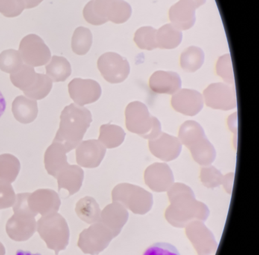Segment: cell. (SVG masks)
Here are the masks:
<instances>
[{"instance_id": "6da1fadb", "label": "cell", "mask_w": 259, "mask_h": 255, "mask_svg": "<svg viewBox=\"0 0 259 255\" xmlns=\"http://www.w3.org/2000/svg\"><path fill=\"white\" fill-rule=\"evenodd\" d=\"M92 122V115L89 109L71 103L62 111L60 127L54 141L61 144L69 153L82 141Z\"/></svg>"}, {"instance_id": "7a4b0ae2", "label": "cell", "mask_w": 259, "mask_h": 255, "mask_svg": "<svg viewBox=\"0 0 259 255\" xmlns=\"http://www.w3.org/2000/svg\"><path fill=\"white\" fill-rule=\"evenodd\" d=\"M179 140L190 150L194 160L207 166L214 161L216 150L208 141L203 128L195 121H185L179 131Z\"/></svg>"}, {"instance_id": "3957f363", "label": "cell", "mask_w": 259, "mask_h": 255, "mask_svg": "<svg viewBox=\"0 0 259 255\" xmlns=\"http://www.w3.org/2000/svg\"><path fill=\"white\" fill-rule=\"evenodd\" d=\"M132 7L124 0H92L83 10L84 19L93 25H101L107 21L115 24L126 22L132 15Z\"/></svg>"}, {"instance_id": "277c9868", "label": "cell", "mask_w": 259, "mask_h": 255, "mask_svg": "<svg viewBox=\"0 0 259 255\" xmlns=\"http://www.w3.org/2000/svg\"><path fill=\"white\" fill-rule=\"evenodd\" d=\"M127 129L145 139L152 140L161 133V124L150 114L146 105L142 102L130 103L125 109Z\"/></svg>"}, {"instance_id": "5b68a950", "label": "cell", "mask_w": 259, "mask_h": 255, "mask_svg": "<svg viewBox=\"0 0 259 255\" xmlns=\"http://www.w3.org/2000/svg\"><path fill=\"white\" fill-rule=\"evenodd\" d=\"M37 230L48 248L54 250L57 255L69 244V226L58 212L43 216L37 221Z\"/></svg>"}, {"instance_id": "8992f818", "label": "cell", "mask_w": 259, "mask_h": 255, "mask_svg": "<svg viewBox=\"0 0 259 255\" xmlns=\"http://www.w3.org/2000/svg\"><path fill=\"white\" fill-rule=\"evenodd\" d=\"M19 52L24 64L34 68L47 65L51 59L49 47L36 34L25 36L21 41Z\"/></svg>"}, {"instance_id": "52a82bcc", "label": "cell", "mask_w": 259, "mask_h": 255, "mask_svg": "<svg viewBox=\"0 0 259 255\" xmlns=\"http://www.w3.org/2000/svg\"><path fill=\"white\" fill-rule=\"evenodd\" d=\"M98 68L103 77L111 83L123 82L130 73L128 60L113 52H108L100 56Z\"/></svg>"}, {"instance_id": "ba28073f", "label": "cell", "mask_w": 259, "mask_h": 255, "mask_svg": "<svg viewBox=\"0 0 259 255\" xmlns=\"http://www.w3.org/2000/svg\"><path fill=\"white\" fill-rule=\"evenodd\" d=\"M13 217L7 223V232L12 239L17 241L29 239L37 230L36 214L28 209H13Z\"/></svg>"}, {"instance_id": "9c48e42d", "label": "cell", "mask_w": 259, "mask_h": 255, "mask_svg": "<svg viewBox=\"0 0 259 255\" xmlns=\"http://www.w3.org/2000/svg\"><path fill=\"white\" fill-rule=\"evenodd\" d=\"M205 104L214 109L228 111L237 106L235 85L225 83H214L204 91Z\"/></svg>"}, {"instance_id": "30bf717a", "label": "cell", "mask_w": 259, "mask_h": 255, "mask_svg": "<svg viewBox=\"0 0 259 255\" xmlns=\"http://www.w3.org/2000/svg\"><path fill=\"white\" fill-rule=\"evenodd\" d=\"M69 96L80 106L98 101L102 94L101 85L92 79L75 78L68 85Z\"/></svg>"}, {"instance_id": "8fae6325", "label": "cell", "mask_w": 259, "mask_h": 255, "mask_svg": "<svg viewBox=\"0 0 259 255\" xmlns=\"http://www.w3.org/2000/svg\"><path fill=\"white\" fill-rule=\"evenodd\" d=\"M106 152L105 146L98 140L81 141L75 150L77 164L84 168H97L101 165Z\"/></svg>"}, {"instance_id": "7c38bea8", "label": "cell", "mask_w": 259, "mask_h": 255, "mask_svg": "<svg viewBox=\"0 0 259 255\" xmlns=\"http://www.w3.org/2000/svg\"><path fill=\"white\" fill-rule=\"evenodd\" d=\"M28 206L36 215L43 216L58 212L61 205L60 196L52 189L41 188L30 194Z\"/></svg>"}, {"instance_id": "4fadbf2b", "label": "cell", "mask_w": 259, "mask_h": 255, "mask_svg": "<svg viewBox=\"0 0 259 255\" xmlns=\"http://www.w3.org/2000/svg\"><path fill=\"white\" fill-rule=\"evenodd\" d=\"M148 145L154 156L166 162L177 159L183 148L179 138L162 132L157 138L149 140Z\"/></svg>"}, {"instance_id": "5bb4252c", "label": "cell", "mask_w": 259, "mask_h": 255, "mask_svg": "<svg viewBox=\"0 0 259 255\" xmlns=\"http://www.w3.org/2000/svg\"><path fill=\"white\" fill-rule=\"evenodd\" d=\"M171 105L177 112L194 116L203 109L204 97L195 90L180 89L172 95Z\"/></svg>"}, {"instance_id": "9a60e30c", "label": "cell", "mask_w": 259, "mask_h": 255, "mask_svg": "<svg viewBox=\"0 0 259 255\" xmlns=\"http://www.w3.org/2000/svg\"><path fill=\"white\" fill-rule=\"evenodd\" d=\"M145 180L154 191H166L174 182V173L167 164L155 162L145 170Z\"/></svg>"}, {"instance_id": "2e32d148", "label": "cell", "mask_w": 259, "mask_h": 255, "mask_svg": "<svg viewBox=\"0 0 259 255\" xmlns=\"http://www.w3.org/2000/svg\"><path fill=\"white\" fill-rule=\"evenodd\" d=\"M195 6L189 0H180L169 9V18L172 25L180 30H189L196 20Z\"/></svg>"}, {"instance_id": "e0dca14e", "label": "cell", "mask_w": 259, "mask_h": 255, "mask_svg": "<svg viewBox=\"0 0 259 255\" xmlns=\"http://www.w3.org/2000/svg\"><path fill=\"white\" fill-rule=\"evenodd\" d=\"M149 87L156 94L174 95L182 87L180 76L174 71H155L149 79Z\"/></svg>"}, {"instance_id": "ac0fdd59", "label": "cell", "mask_w": 259, "mask_h": 255, "mask_svg": "<svg viewBox=\"0 0 259 255\" xmlns=\"http://www.w3.org/2000/svg\"><path fill=\"white\" fill-rule=\"evenodd\" d=\"M84 176V170L79 165L68 164L56 177L59 191L66 189L69 191V196L73 195L81 189Z\"/></svg>"}, {"instance_id": "d6986e66", "label": "cell", "mask_w": 259, "mask_h": 255, "mask_svg": "<svg viewBox=\"0 0 259 255\" xmlns=\"http://www.w3.org/2000/svg\"><path fill=\"white\" fill-rule=\"evenodd\" d=\"M66 149L60 143L53 141L45 153V166L48 174L57 177V174L69 164Z\"/></svg>"}, {"instance_id": "ffe728a7", "label": "cell", "mask_w": 259, "mask_h": 255, "mask_svg": "<svg viewBox=\"0 0 259 255\" xmlns=\"http://www.w3.org/2000/svg\"><path fill=\"white\" fill-rule=\"evenodd\" d=\"M12 112L18 121L22 124H30L37 118L38 115L37 100L25 95L18 96L12 104Z\"/></svg>"}, {"instance_id": "44dd1931", "label": "cell", "mask_w": 259, "mask_h": 255, "mask_svg": "<svg viewBox=\"0 0 259 255\" xmlns=\"http://www.w3.org/2000/svg\"><path fill=\"white\" fill-rule=\"evenodd\" d=\"M183 40V33L181 30L172 25L167 24L157 30L156 42L157 48L164 50H172L178 47Z\"/></svg>"}, {"instance_id": "7402d4cb", "label": "cell", "mask_w": 259, "mask_h": 255, "mask_svg": "<svg viewBox=\"0 0 259 255\" xmlns=\"http://www.w3.org/2000/svg\"><path fill=\"white\" fill-rule=\"evenodd\" d=\"M72 74L69 61L63 56H54L46 65V74L53 82H64Z\"/></svg>"}, {"instance_id": "603a6c76", "label": "cell", "mask_w": 259, "mask_h": 255, "mask_svg": "<svg viewBox=\"0 0 259 255\" xmlns=\"http://www.w3.org/2000/svg\"><path fill=\"white\" fill-rule=\"evenodd\" d=\"M125 133L123 129L116 124H102L100 128L98 141H101L106 148L112 149L119 147L123 143Z\"/></svg>"}, {"instance_id": "cb8c5ba5", "label": "cell", "mask_w": 259, "mask_h": 255, "mask_svg": "<svg viewBox=\"0 0 259 255\" xmlns=\"http://www.w3.org/2000/svg\"><path fill=\"white\" fill-rule=\"evenodd\" d=\"M21 169L19 159L14 155H0V179L13 183L17 179Z\"/></svg>"}, {"instance_id": "d4e9b609", "label": "cell", "mask_w": 259, "mask_h": 255, "mask_svg": "<svg viewBox=\"0 0 259 255\" xmlns=\"http://www.w3.org/2000/svg\"><path fill=\"white\" fill-rule=\"evenodd\" d=\"M204 62V53L199 47H189L182 53L180 64L183 70L188 72L198 71Z\"/></svg>"}, {"instance_id": "484cf974", "label": "cell", "mask_w": 259, "mask_h": 255, "mask_svg": "<svg viewBox=\"0 0 259 255\" xmlns=\"http://www.w3.org/2000/svg\"><path fill=\"white\" fill-rule=\"evenodd\" d=\"M93 42L92 31L87 27H78L72 38V50L75 54L84 56L90 50Z\"/></svg>"}, {"instance_id": "4316f807", "label": "cell", "mask_w": 259, "mask_h": 255, "mask_svg": "<svg viewBox=\"0 0 259 255\" xmlns=\"http://www.w3.org/2000/svg\"><path fill=\"white\" fill-rule=\"evenodd\" d=\"M37 73L34 67L24 64L23 66L16 71L10 74L12 83L21 91H25L34 85L37 80Z\"/></svg>"}, {"instance_id": "83f0119b", "label": "cell", "mask_w": 259, "mask_h": 255, "mask_svg": "<svg viewBox=\"0 0 259 255\" xmlns=\"http://www.w3.org/2000/svg\"><path fill=\"white\" fill-rule=\"evenodd\" d=\"M54 82L47 74L37 73V80L32 87L23 91L24 94L29 98L35 100H40L48 97L51 93Z\"/></svg>"}, {"instance_id": "f1b7e54d", "label": "cell", "mask_w": 259, "mask_h": 255, "mask_svg": "<svg viewBox=\"0 0 259 255\" xmlns=\"http://www.w3.org/2000/svg\"><path fill=\"white\" fill-rule=\"evenodd\" d=\"M24 62L21 57L20 53L18 50H4L0 53V70L8 74H13L19 71Z\"/></svg>"}, {"instance_id": "f546056e", "label": "cell", "mask_w": 259, "mask_h": 255, "mask_svg": "<svg viewBox=\"0 0 259 255\" xmlns=\"http://www.w3.org/2000/svg\"><path fill=\"white\" fill-rule=\"evenodd\" d=\"M157 30L152 27H142L135 33L134 41L142 50H153L157 48L156 42Z\"/></svg>"}, {"instance_id": "4dcf8cb0", "label": "cell", "mask_w": 259, "mask_h": 255, "mask_svg": "<svg viewBox=\"0 0 259 255\" xmlns=\"http://www.w3.org/2000/svg\"><path fill=\"white\" fill-rule=\"evenodd\" d=\"M75 211L81 220L89 222L98 216L99 206L93 197H85L78 200Z\"/></svg>"}, {"instance_id": "1f68e13d", "label": "cell", "mask_w": 259, "mask_h": 255, "mask_svg": "<svg viewBox=\"0 0 259 255\" xmlns=\"http://www.w3.org/2000/svg\"><path fill=\"white\" fill-rule=\"evenodd\" d=\"M200 179L203 185L207 188H215L224 184L225 176L213 165H207L201 168Z\"/></svg>"}, {"instance_id": "d6a6232c", "label": "cell", "mask_w": 259, "mask_h": 255, "mask_svg": "<svg viewBox=\"0 0 259 255\" xmlns=\"http://www.w3.org/2000/svg\"><path fill=\"white\" fill-rule=\"evenodd\" d=\"M216 71L217 74L222 77L226 83L235 85L234 73L230 54L224 55L218 59Z\"/></svg>"}, {"instance_id": "836d02e7", "label": "cell", "mask_w": 259, "mask_h": 255, "mask_svg": "<svg viewBox=\"0 0 259 255\" xmlns=\"http://www.w3.org/2000/svg\"><path fill=\"white\" fill-rule=\"evenodd\" d=\"M16 194L10 182L0 179V209H7L14 205Z\"/></svg>"}, {"instance_id": "e575fe53", "label": "cell", "mask_w": 259, "mask_h": 255, "mask_svg": "<svg viewBox=\"0 0 259 255\" xmlns=\"http://www.w3.org/2000/svg\"><path fill=\"white\" fill-rule=\"evenodd\" d=\"M25 9L22 0H0V13L7 18L19 16Z\"/></svg>"}, {"instance_id": "d590c367", "label": "cell", "mask_w": 259, "mask_h": 255, "mask_svg": "<svg viewBox=\"0 0 259 255\" xmlns=\"http://www.w3.org/2000/svg\"><path fill=\"white\" fill-rule=\"evenodd\" d=\"M143 255H180L175 246L166 242H157L146 249Z\"/></svg>"}, {"instance_id": "8d00e7d4", "label": "cell", "mask_w": 259, "mask_h": 255, "mask_svg": "<svg viewBox=\"0 0 259 255\" xmlns=\"http://www.w3.org/2000/svg\"><path fill=\"white\" fill-rule=\"evenodd\" d=\"M25 5V9H29L37 7L44 0H22Z\"/></svg>"}, {"instance_id": "74e56055", "label": "cell", "mask_w": 259, "mask_h": 255, "mask_svg": "<svg viewBox=\"0 0 259 255\" xmlns=\"http://www.w3.org/2000/svg\"><path fill=\"white\" fill-rule=\"evenodd\" d=\"M6 108H7V102H6V99L4 97V94L0 91V118L2 117V115L5 112Z\"/></svg>"}, {"instance_id": "f35d334b", "label": "cell", "mask_w": 259, "mask_h": 255, "mask_svg": "<svg viewBox=\"0 0 259 255\" xmlns=\"http://www.w3.org/2000/svg\"><path fill=\"white\" fill-rule=\"evenodd\" d=\"M16 255H41L40 253H33L31 252L28 251V250H18L16 251Z\"/></svg>"}, {"instance_id": "ab89813d", "label": "cell", "mask_w": 259, "mask_h": 255, "mask_svg": "<svg viewBox=\"0 0 259 255\" xmlns=\"http://www.w3.org/2000/svg\"><path fill=\"white\" fill-rule=\"evenodd\" d=\"M189 1L193 3L194 6H195L196 9H198V8H199L200 6H202V5L206 3V0H189Z\"/></svg>"}, {"instance_id": "60d3db41", "label": "cell", "mask_w": 259, "mask_h": 255, "mask_svg": "<svg viewBox=\"0 0 259 255\" xmlns=\"http://www.w3.org/2000/svg\"><path fill=\"white\" fill-rule=\"evenodd\" d=\"M0 255H5V247L1 242H0Z\"/></svg>"}]
</instances>
